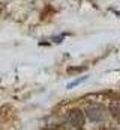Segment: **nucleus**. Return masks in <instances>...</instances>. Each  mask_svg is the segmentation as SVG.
<instances>
[{"mask_svg":"<svg viewBox=\"0 0 120 130\" xmlns=\"http://www.w3.org/2000/svg\"><path fill=\"white\" fill-rule=\"evenodd\" d=\"M84 113L93 123H102L107 118V112H105V109L101 104H89L84 109Z\"/></svg>","mask_w":120,"mask_h":130,"instance_id":"f257e3e1","label":"nucleus"},{"mask_svg":"<svg viewBox=\"0 0 120 130\" xmlns=\"http://www.w3.org/2000/svg\"><path fill=\"white\" fill-rule=\"evenodd\" d=\"M84 121H86V113L80 109H72L68 112L66 115V123L71 126V127H75V129H80L84 126Z\"/></svg>","mask_w":120,"mask_h":130,"instance_id":"f03ea898","label":"nucleus"},{"mask_svg":"<svg viewBox=\"0 0 120 130\" xmlns=\"http://www.w3.org/2000/svg\"><path fill=\"white\" fill-rule=\"evenodd\" d=\"M108 110L114 120L120 121V100H113L108 106Z\"/></svg>","mask_w":120,"mask_h":130,"instance_id":"7ed1b4c3","label":"nucleus"},{"mask_svg":"<svg viewBox=\"0 0 120 130\" xmlns=\"http://www.w3.org/2000/svg\"><path fill=\"white\" fill-rule=\"evenodd\" d=\"M84 79H86V77H84ZM84 79H80V80H75V82H72V83H69V85H68V88H72V86H75V85H78V83H81V82H83Z\"/></svg>","mask_w":120,"mask_h":130,"instance_id":"20e7f679","label":"nucleus"},{"mask_svg":"<svg viewBox=\"0 0 120 130\" xmlns=\"http://www.w3.org/2000/svg\"><path fill=\"white\" fill-rule=\"evenodd\" d=\"M83 70H84V68L81 67V68H69L68 71H69V73H77V71H83Z\"/></svg>","mask_w":120,"mask_h":130,"instance_id":"39448f33","label":"nucleus"}]
</instances>
